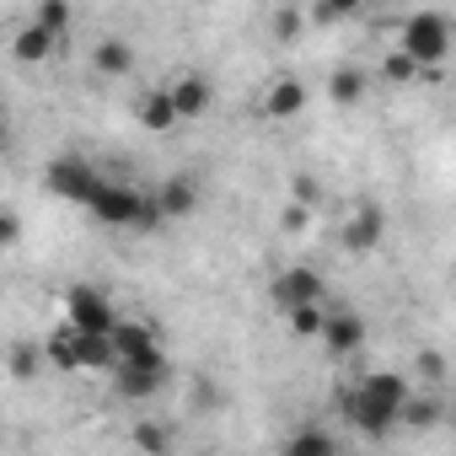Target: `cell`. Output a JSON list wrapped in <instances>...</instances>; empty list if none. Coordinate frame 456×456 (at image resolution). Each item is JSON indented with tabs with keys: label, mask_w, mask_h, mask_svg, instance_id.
I'll use <instances>...</instances> for the list:
<instances>
[{
	"label": "cell",
	"mask_w": 456,
	"mask_h": 456,
	"mask_svg": "<svg viewBox=\"0 0 456 456\" xmlns=\"http://www.w3.org/2000/svg\"><path fill=\"white\" fill-rule=\"evenodd\" d=\"M403 403H408V381H403L397 370H370V376L349 392V424H360L365 435H381V429L397 424Z\"/></svg>",
	"instance_id": "obj_1"
},
{
	"label": "cell",
	"mask_w": 456,
	"mask_h": 456,
	"mask_svg": "<svg viewBox=\"0 0 456 456\" xmlns=\"http://www.w3.org/2000/svg\"><path fill=\"white\" fill-rule=\"evenodd\" d=\"M102 225H118V232H156V225H167V215H161V204H156V193H140V188H129V183H97V193H92V204H86Z\"/></svg>",
	"instance_id": "obj_2"
},
{
	"label": "cell",
	"mask_w": 456,
	"mask_h": 456,
	"mask_svg": "<svg viewBox=\"0 0 456 456\" xmlns=\"http://www.w3.org/2000/svg\"><path fill=\"white\" fill-rule=\"evenodd\" d=\"M397 49H403L419 70H424V65H445V54H451V22H445L440 12H413V17L403 22Z\"/></svg>",
	"instance_id": "obj_3"
},
{
	"label": "cell",
	"mask_w": 456,
	"mask_h": 456,
	"mask_svg": "<svg viewBox=\"0 0 456 456\" xmlns=\"http://www.w3.org/2000/svg\"><path fill=\"white\" fill-rule=\"evenodd\" d=\"M167 381H172V365H167L161 349L145 354V360H118V365H113V392H118L124 403H151Z\"/></svg>",
	"instance_id": "obj_4"
},
{
	"label": "cell",
	"mask_w": 456,
	"mask_h": 456,
	"mask_svg": "<svg viewBox=\"0 0 456 456\" xmlns=\"http://www.w3.org/2000/svg\"><path fill=\"white\" fill-rule=\"evenodd\" d=\"M44 183H49V193H60V199H70V204H92L102 172H97L92 161H81V156H54L49 172H44Z\"/></svg>",
	"instance_id": "obj_5"
},
{
	"label": "cell",
	"mask_w": 456,
	"mask_h": 456,
	"mask_svg": "<svg viewBox=\"0 0 456 456\" xmlns=\"http://www.w3.org/2000/svg\"><path fill=\"white\" fill-rule=\"evenodd\" d=\"M113 301L102 296V290H92V285H70L65 290V322L70 328H81V333H108L113 328Z\"/></svg>",
	"instance_id": "obj_6"
},
{
	"label": "cell",
	"mask_w": 456,
	"mask_h": 456,
	"mask_svg": "<svg viewBox=\"0 0 456 456\" xmlns=\"http://www.w3.org/2000/svg\"><path fill=\"white\" fill-rule=\"evenodd\" d=\"M269 296H274V306H280V312H290V306H306V301H322V274H317V269H306V264H296V269H280Z\"/></svg>",
	"instance_id": "obj_7"
},
{
	"label": "cell",
	"mask_w": 456,
	"mask_h": 456,
	"mask_svg": "<svg viewBox=\"0 0 456 456\" xmlns=\"http://www.w3.org/2000/svg\"><path fill=\"white\" fill-rule=\"evenodd\" d=\"M317 338H322V349L328 354H360L365 349V322L354 317V312H322V328H317Z\"/></svg>",
	"instance_id": "obj_8"
},
{
	"label": "cell",
	"mask_w": 456,
	"mask_h": 456,
	"mask_svg": "<svg viewBox=\"0 0 456 456\" xmlns=\"http://www.w3.org/2000/svg\"><path fill=\"white\" fill-rule=\"evenodd\" d=\"M108 338H113V365H118V360H145V354L161 349V344H156V328H151V322H134V317H113Z\"/></svg>",
	"instance_id": "obj_9"
},
{
	"label": "cell",
	"mask_w": 456,
	"mask_h": 456,
	"mask_svg": "<svg viewBox=\"0 0 456 456\" xmlns=\"http://www.w3.org/2000/svg\"><path fill=\"white\" fill-rule=\"evenodd\" d=\"M381 237H387V209L381 204H360L349 215V225H344V248L349 253H370Z\"/></svg>",
	"instance_id": "obj_10"
},
{
	"label": "cell",
	"mask_w": 456,
	"mask_h": 456,
	"mask_svg": "<svg viewBox=\"0 0 456 456\" xmlns=\"http://www.w3.org/2000/svg\"><path fill=\"white\" fill-rule=\"evenodd\" d=\"M167 92H172V108H177V118H204V113H209V102H215V86H209L199 70H183V76H177Z\"/></svg>",
	"instance_id": "obj_11"
},
{
	"label": "cell",
	"mask_w": 456,
	"mask_h": 456,
	"mask_svg": "<svg viewBox=\"0 0 456 456\" xmlns=\"http://www.w3.org/2000/svg\"><path fill=\"white\" fill-rule=\"evenodd\" d=\"M44 360H49L54 370H86V333L70 328V322H60V328L49 333V344H44Z\"/></svg>",
	"instance_id": "obj_12"
},
{
	"label": "cell",
	"mask_w": 456,
	"mask_h": 456,
	"mask_svg": "<svg viewBox=\"0 0 456 456\" xmlns=\"http://www.w3.org/2000/svg\"><path fill=\"white\" fill-rule=\"evenodd\" d=\"M156 204H161L167 220H183V215L199 209V183H193L188 172H177V177H167V183L156 188Z\"/></svg>",
	"instance_id": "obj_13"
},
{
	"label": "cell",
	"mask_w": 456,
	"mask_h": 456,
	"mask_svg": "<svg viewBox=\"0 0 456 456\" xmlns=\"http://www.w3.org/2000/svg\"><path fill=\"white\" fill-rule=\"evenodd\" d=\"M54 49H60V38L44 33L38 22H28V28L12 33V60H22V65H44V60H54Z\"/></svg>",
	"instance_id": "obj_14"
},
{
	"label": "cell",
	"mask_w": 456,
	"mask_h": 456,
	"mask_svg": "<svg viewBox=\"0 0 456 456\" xmlns=\"http://www.w3.org/2000/svg\"><path fill=\"white\" fill-rule=\"evenodd\" d=\"M301 113H306V86L296 76L274 81L269 97H264V118H301Z\"/></svg>",
	"instance_id": "obj_15"
},
{
	"label": "cell",
	"mask_w": 456,
	"mask_h": 456,
	"mask_svg": "<svg viewBox=\"0 0 456 456\" xmlns=\"http://www.w3.org/2000/svg\"><path fill=\"white\" fill-rule=\"evenodd\" d=\"M92 70L108 76V81H113V76H129V70H134V49H129L124 38H102V44L92 49Z\"/></svg>",
	"instance_id": "obj_16"
},
{
	"label": "cell",
	"mask_w": 456,
	"mask_h": 456,
	"mask_svg": "<svg viewBox=\"0 0 456 456\" xmlns=\"http://www.w3.org/2000/svg\"><path fill=\"white\" fill-rule=\"evenodd\" d=\"M134 113H140V124H145V129H156V134H167L172 124H183V118H177V108H172V92H167V86L145 92Z\"/></svg>",
	"instance_id": "obj_17"
},
{
	"label": "cell",
	"mask_w": 456,
	"mask_h": 456,
	"mask_svg": "<svg viewBox=\"0 0 456 456\" xmlns=\"http://www.w3.org/2000/svg\"><path fill=\"white\" fill-rule=\"evenodd\" d=\"M365 86H370V70H360V65H344V70L328 76V97H333L338 108H354V102L365 97Z\"/></svg>",
	"instance_id": "obj_18"
},
{
	"label": "cell",
	"mask_w": 456,
	"mask_h": 456,
	"mask_svg": "<svg viewBox=\"0 0 456 456\" xmlns=\"http://www.w3.org/2000/svg\"><path fill=\"white\" fill-rule=\"evenodd\" d=\"M33 22H38L44 33L65 38V33H70V22H76V6H70V0H38V12H33Z\"/></svg>",
	"instance_id": "obj_19"
},
{
	"label": "cell",
	"mask_w": 456,
	"mask_h": 456,
	"mask_svg": "<svg viewBox=\"0 0 456 456\" xmlns=\"http://www.w3.org/2000/svg\"><path fill=\"white\" fill-rule=\"evenodd\" d=\"M38 365H44V349H33V344H12V349H6V370H12L17 381H33Z\"/></svg>",
	"instance_id": "obj_20"
},
{
	"label": "cell",
	"mask_w": 456,
	"mask_h": 456,
	"mask_svg": "<svg viewBox=\"0 0 456 456\" xmlns=\"http://www.w3.org/2000/svg\"><path fill=\"white\" fill-rule=\"evenodd\" d=\"M285 322H290V333H296V338H317V328H322V301L290 306V312H285Z\"/></svg>",
	"instance_id": "obj_21"
},
{
	"label": "cell",
	"mask_w": 456,
	"mask_h": 456,
	"mask_svg": "<svg viewBox=\"0 0 456 456\" xmlns=\"http://www.w3.org/2000/svg\"><path fill=\"white\" fill-rule=\"evenodd\" d=\"M397 419H403V424L429 429V424L440 419V403H435V397H413V392H408V403H403V413H397Z\"/></svg>",
	"instance_id": "obj_22"
},
{
	"label": "cell",
	"mask_w": 456,
	"mask_h": 456,
	"mask_svg": "<svg viewBox=\"0 0 456 456\" xmlns=\"http://www.w3.org/2000/svg\"><path fill=\"white\" fill-rule=\"evenodd\" d=\"M381 76H387L392 86H408V81H419V65H413V60L403 54V49H392V54L381 60Z\"/></svg>",
	"instance_id": "obj_23"
},
{
	"label": "cell",
	"mask_w": 456,
	"mask_h": 456,
	"mask_svg": "<svg viewBox=\"0 0 456 456\" xmlns=\"http://www.w3.org/2000/svg\"><path fill=\"white\" fill-rule=\"evenodd\" d=\"M290 456H306V451H322V456H333V435L328 429H301V435H290V445H285Z\"/></svg>",
	"instance_id": "obj_24"
},
{
	"label": "cell",
	"mask_w": 456,
	"mask_h": 456,
	"mask_svg": "<svg viewBox=\"0 0 456 456\" xmlns=\"http://www.w3.org/2000/svg\"><path fill=\"white\" fill-rule=\"evenodd\" d=\"M365 0H317V17L322 22H338V17H354Z\"/></svg>",
	"instance_id": "obj_25"
},
{
	"label": "cell",
	"mask_w": 456,
	"mask_h": 456,
	"mask_svg": "<svg viewBox=\"0 0 456 456\" xmlns=\"http://www.w3.org/2000/svg\"><path fill=\"white\" fill-rule=\"evenodd\" d=\"M17 242H22V220H17V209L0 204V248H17Z\"/></svg>",
	"instance_id": "obj_26"
},
{
	"label": "cell",
	"mask_w": 456,
	"mask_h": 456,
	"mask_svg": "<svg viewBox=\"0 0 456 456\" xmlns=\"http://www.w3.org/2000/svg\"><path fill=\"white\" fill-rule=\"evenodd\" d=\"M419 376H424V381H445V354H440V349H424V354H419Z\"/></svg>",
	"instance_id": "obj_27"
},
{
	"label": "cell",
	"mask_w": 456,
	"mask_h": 456,
	"mask_svg": "<svg viewBox=\"0 0 456 456\" xmlns=\"http://www.w3.org/2000/svg\"><path fill=\"white\" fill-rule=\"evenodd\" d=\"M134 445H145V451H167V445H172V435H167V429H156V424H140V429H134Z\"/></svg>",
	"instance_id": "obj_28"
},
{
	"label": "cell",
	"mask_w": 456,
	"mask_h": 456,
	"mask_svg": "<svg viewBox=\"0 0 456 456\" xmlns=\"http://www.w3.org/2000/svg\"><path fill=\"white\" fill-rule=\"evenodd\" d=\"M274 33L280 38H296L301 33V12H274Z\"/></svg>",
	"instance_id": "obj_29"
},
{
	"label": "cell",
	"mask_w": 456,
	"mask_h": 456,
	"mask_svg": "<svg viewBox=\"0 0 456 456\" xmlns=\"http://www.w3.org/2000/svg\"><path fill=\"white\" fill-rule=\"evenodd\" d=\"M306 209H312V204H290V209L280 215V225H285V232H306Z\"/></svg>",
	"instance_id": "obj_30"
},
{
	"label": "cell",
	"mask_w": 456,
	"mask_h": 456,
	"mask_svg": "<svg viewBox=\"0 0 456 456\" xmlns=\"http://www.w3.org/2000/svg\"><path fill=\"white\" fill-rule=\"evenodd\" d=\"M296 204H317V183H312V177L296 183Z\"/></svg>",
	"instance_id": "obj_31"
},
{
	"label": "cell",
	"mask_w": 456,
	"mask_h": 456,
	"mask_svg": "<svg viewBox=\"0 0 456 456\" xmlns=\"http://www.w3.org/2000/svg\"><path fill=\"white\" fill-rule=\"evenodd\" d=\"M0 161H6V129H0Z\"/></svg>",
	"instance_id": "obj_32"
}]
</instances>
